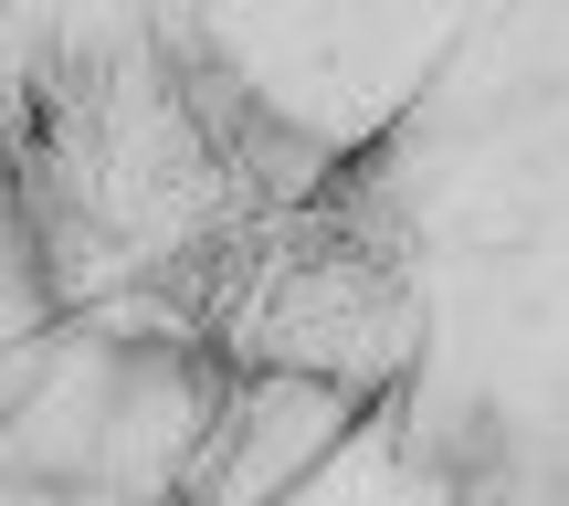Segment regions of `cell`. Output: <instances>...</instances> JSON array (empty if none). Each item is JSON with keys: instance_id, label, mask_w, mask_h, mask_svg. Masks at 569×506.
Listing matches in <instances>:
<instances>
[{"instance_id": "6da1fadb", "label": "cell", "mask_w": 569, "mask_h": 506, "mask_svg": "<svg viewBox=\"0 0 569 506\" xmlns=\"http://www.w3.org/2000/svg\"><path fill=\"white\" fill-rule=\"evenodd\" d=\"M369 423H380V401H359V390H338V380H306V369H232L180 506H284V496L317 486Z\"/></svg>"}]
</instances>
